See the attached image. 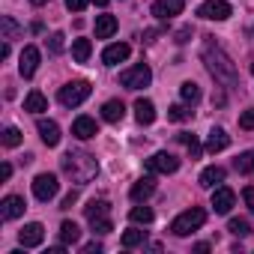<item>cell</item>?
<instances>
[{
	"label": "cell",
	"instance_id": "7a4b0ae2",
	"mask_svg": "<svg viewBox=\"0 0 254 254\" xmlns=\"http://www.w3.org/2000/svg\"><path fill=\"white\" fill-rule=\"evenodd\" d=\"M60 165H63V174H66L72 183H78V186L93 183L96 174H99V162H96L90 153H84V150H69V153L60 159Z\"/></svg>",
	"mask_w": 254,
	"mask_h": 254
},
{
	"label": "cell",
	"instance_id": "603a6c76",
	"mask_svg": "<svg viewBox=\"0 0 254 254\" xmlns=\"http://www.w3.org/2000/svg\"><path fill=\"white\" fill-rule=\"evenodd\" d=\"M117 33V18L114 15H99L96 18V39H111Z\"/></svg>",
	"mask_w": 254,
	"mask_h": 254
},
{
	"label": "cell",
	"instance_id": "5bb4252c",
	"mask_svg": "<svg viewBox=\"0 0 254 254\" xmlns=\"http://www.w3.org/2000/svg\"><path fill=\"white\" fill-rule=\"evenodd\" d=\"M18 242H21L24 248H36V245H42V242H45V227H42L39 221L24 224V230L18 233Z\"/></svg>",
	"mask_w": 254,
	"mask_h": 254
},
{
	"label": "cell",
	"instance_id": "d4e9b609",
	"mask_svg": "<svg viewBox=\"0 0 254 254\" xmlns=\"http://www.w3.org/2000/svg\"><path fill=\"white\" fill-rule=\"evenodd\" d=\"M78 239H81V227L75 221H63L60 224V242L63 245H75Z\"/></svg>",
	"mask_w": 254,
	"mask_h": 254
},
{
	"label": "cell",
	"instance_id": "7c38bea8",
	"mask_svg": "<svg viewBox=\"0 0 254 254\" xmlns=\"http://www.w3.org/2000/svg\"><path fill=\"white\" fill-rule=\"evenodd\" d=\"M24 209H27L24 197H18V194H6V197H3V203H0V218H3V221L21 218V215H24Z\"/></svg>",
	"mask_w": 254,
	"mask_h": 254
},
{
	"label": "cell",
	"instance_id": "4dcf8cb0",
	"mask_svg": "<svg viewBox=\"0 0 254 254\" xmlns=\"http://www.w3.org/2000/svg\"><path fill=\"white\" fill-rule=\"evenodd\" d=\"M144 236H147L144 230H135V227H132V230H126V233H123V245H126V248H135V245L144 242Z\"/></svg>",
	"mask_w": 254,
	"mask_h": 254
},
{
	"label": "cell",
	"instance_id": "30bf717a",
	"mask_svg": "<svg viewBox=\"0 0 254 254\" xmlns=\"http://www.w3.org/2000/svg\"><path fill=\"white\" fill-rule=\"evenodd\" d=\"M183 9H186V0H156L150 12H153L159 21H171V18H177Z\"/></svg>",
	"mask_w": 254,
	"mask_h": 254
},
{
	"label": "cell",
	"instance_id": "7bdbcfd3",
	"mask_svg": "<svg viewBox=\"0 0 254 254\" xmlns=\"http://www.w3.org/2000/svg\"><path fill=\"white\" fill-rule=\"evenodd\" d=\"M9 177H12V165L3 162V168H0V180H9Z\"/></svg>",
	"mask_w": 254,
	"mask_h": 254
},
{
	"label": "cell",
	"instance_id": "ab89813d",
	"mask_svg": "<svg viewBox=\"0 0 254 254\" xmlns=\"http://www.w3.org/2000/svg\"><path fill=\"white\" fill-rule=\"evenodd\" d=\"M81 251H84V254H102V242H87Z\"/></svg>",
	"mask_w": 254,
	"mask_h": 254
},
{
	"label": "cell",
	"instance_id": "b9f144b4",
	"mask_svg": "<svg viewBox=\"0 0 254 254\" xmlns=\"http://www.w3.org/2000/svg\"><path fill=\"white\" fill-rule=\"evenodd\" d=\"M75 200H78V191H69V194L63 197V209H69V206H72Z\"/></svg>",
	"mask_w": 254,
	"mask_h": 254
},
{
	"label": "cell",
	"instance_id": "8992f818",
	"mask_svg": "<svg viewBox=\"0 0 254 254\" xmlns=\"http://www.w3.org/2000/svg\"><path fill=\"white\" fill-rule=\"evenodd\" d=\"M90 90H93V87H90L87 81H69V84L60 87L57 99H60V105H66V108H78L81 102H87Z\"/></svg>",
	"mask_w": 254,
	"mask_h": 254
},
{
	"label": "cell",
	"instance_id": "2e32d148",
	"mask_svg": "<svg viewBox=\"0 0 254 254\" xmlns=\"http://www.w3.org/2000/svg\"><path fill=\"white\" fill-rule=\"evenodd\" d=\"M72 135H75L78 141H90V138L99 135V126H96L93 117H78V120L72 123Z\"/></svg>",
	"mask_w": 254,
	"mask_h": 254
},
{
	"label": "cell",
	"instance_id": "ba28073f",
	"mask_svg": "<svg viewBox=\"0 0 254 254\" xmlns=\"http://www.w3.org/2000/svg\"><path fill=\"white\" fill-rule=\"evenodd\" d=\"M57 191H60V183H57L54 174H39V177L33 180V197H36V200L48 203L51 197H57Z\"/></svg>",
	"mask_w": 254,
	"mask_h": 254
},
{
	"label": "cell",
	"instance_id": "9a60e30c",
	"mask_svg": "<svg viewBox=\"0 0 254 254\" xmlns=\"http://www.w3.org/2000/svg\"><path fill=\"white\" fill-rule=\"evenodd\" d=\"M129 54H132V48L126 45V42H114V45H108V48L102 51V63H105V66H120Z\"/></svg>",
	"mask_w": 254,
	"mask_h": 254
},
{
	"label": "cell",
	"instance_id": "83f0119b",
	"mask_svg": "<svg viewBox=\"0 0 254 254\" xmlns=\"http://www.w3.org/2000/svg\"><path fill=\"white\" fill-rule=\"evenodd\" d=\"M129 218L135 221V224H150L156 215H153V209L147 206V203H138V206H132V212H129Z\"/></svg>",
	"mask_w": 254,
	"mask_h": 254
},
{
	"label": "cell",
	"instance_id": "277c9868",
	"mask_svg": "<svg viewBox=\"0 0 254 254\" xmlns=\"http://www.w3.org/2000/svg\"><path fill=\"white\" fill-rule=\"evenodd\" d=\"M203 221H206V212H203L200 206H191V209L180 212V215L171 221V233H174V236H189V233L200 230Z\"/></svg>",
	"mask_w": 254,
	"mask_h": 254
},
{
	"label": "cell",
	"instance_id": "74e56055",
	"mask_svg": "<svg viewBox=\"0 0 254 254\" xmlns=\"http://www.w3.org/2000/svg\"><path fill=\"white\" fill-rule=\"evenodd\" d=\"M242 200H245V206L254 212V186H248V189H242Z\"/></svg>",
	"mask_w": 254,
	"mask_h": 254
},
{
	"label": "cell",
	"instance_id": "60d3db41",
	"mask_svg": "<svg viewBox=\"0 0 254 254\" xmlns=\"http://www.w3.org/2000/svg\"><path fill=\"white\" fill-rule=\"evenodd\" d=\"M189 36H191V27H183V30L177 33V42H180V45H186V42H189Z\"/></svg>",
	"mask_w": 254,
	"mask_h": 254
},
{
	"label": "cell",
	"instance_id": "7402d4cb",
	"mask_svg": "<svg viewBox=\"0 0 254 254\" xmlns=\"http://www.w3.org/2000/svg\"><path fill=\"white\" fill-rule=\"evenodd\" d=\"M123 117H126V105L120 99H111V102L102 105V120L105 123H120Z\"/></svg>",
	"mask_w": 254,
	"mask_h": 254
},
{
	"label": "cell",
	"instance_id": "e575fe53",
	"mask_svg": "<svg viewBox=\"0 0 254 254\" xmlns=\"http://www.w3.org/2000/svg\"><path fill=\"white\" fill-rule=\"evenodd\" d=\"M18 144H21V132L15 129V126L3 129V147H9V150H12V147H18Z\"/></svg>",
	"mask_w": 254,
	"mask_h": 254
},
{
	"label": "cell",
	"instance_id": "d6a6232c",
	"mask_svg": "<svg viewBox=\"0 0 254 254\" xmlns=\"http://www.w3.org/2000/svg\"><path fill=\"white\" fill-rule=\"evenodd\" d=\"M227 230H230L233 236H248V233H251V224H248L245 218H230Z\"/></svg>",
	"mask_w": 254,
	"mask_h": 254
},
{
	"label": "cell",
	"instance_id": "5b68a950",
	"mask_svg": "<svg viewBox=\"0 0 254 254\" xmlns=\"http://www.w3.org/2000/svg\"><path fill=\"white\" fill-rule=\"evenodd\" d=\"M150 81H153V72H150L147 63H138L132 69H123L120 72V84L126 90H144V87H150Z\"/></svg>",
	"mask_w": 254,
	"mask_h": 254
},
{
	"label": "cell",
	"instance_id": "1f68e13d",
	"mask_svg": "<svg viewBox=\"0 0 254 254\" xmlns=\"http://www.w3.org/2000/svg\"><path fill=\"white\" fill-rule=\"evenodd\" d=\"M177 138H180V141L189 147V156H191V159H197V156H200V144H197V138H194V135H189V132H180Z\"/></svg>",
	"mask_w": 254,
	"mask_h": 254
},
{
	"label": "cell",
	"instance_id": "44dd1931",
	"mask_svg": "<svg viewBox=\"0 0 254 254\" xmlns=\"http://www.w3.org/2000/svg\"><path fill=\"white\" fill-rule=\"evenodd\" d=\"M230 147V138H227V132L224 129H218V126H215V129L209 132V138H206V153H221V150H227Z\"/></svg>",
	"mask_w": 254,
	"mask_h": 254
},
{
	"label": "cell",
	"instance_id": "f546056e",
	"mask_svg": "<svg viewBox=\"0 0 254 254\" xmlns=\"http://www.w3.org/2000/svg\"><path fill=\"white\" fill-rule=\"evenodd\" d=\"M191 114H194V111H189L186 105H171V108H168V120H171V123H186V120H191Z\"/></svg>",
	"mask_w": 254,
	"mask_h": 254
},
{
	"label": "cell",
	"instance_id": "d590c367",
	"mask_svg": "<svg viewBox=\"0 0 254 254\" xmlns=\"http://www.w3.org/2000/svg\"><path fill=\"white\" fill-rule=\"evenodd\" d=\"M63 39H66L63 33H54V36L48 39V51H51V54H63V48H66V42H63Z\"/></svg>",
	"mask_w": 254,
	"mask_h": 254
},
{
	"label": "cell",
	"instance_id": "484cf974",
	"mask_svg": "<svg viewBox=\"0 0 254 254\" xmlns=\"http://www.w3.org/2000/svg\"><path fill=\"white\" fill-rule=\"evenodd\" d=\"M0 30H3V39H18V36L24 33V27H21L12 15H3V18H0Z\"/></svg>",
	"mask_w": 254,
	"mask_h": 254
},
{
	"label": "cell",
	"instance_id": "cb8c5ba5",
	"mask_svg": "<svg viewBox=\"0 0 254 254\" xmlns=\"http://www.w3.org/2000/svg\"><path fill=\"white\" fill-rule=\"evenodd\" d=\"M24 111H30V114H42V111H48V99H45L39 90H30L27 99H24Z\"/></svg>",
	"mask_w": 254,
	"mask_h": 254
},
{
	"label": "cell",
	"instance_id": "7dc6e473",
	"mask_svg": "<svg viewBox=\"0 0 254 254\" xmlns=\"http://www.w3.org/2000/svg\"><path fill=\"white\" fill-rule=\"evenodd\" d=\"M30 3H33V6H45V3H48V0H30Z\"/></svg>",
	"mask_w": 254,
	"mask_h": 254
},
{
	"label": "cell",
	"instance_id": "ac0fdd59",
	"mask_svg": "<svg viewBox=\"0 0 254 254\" xmlns=\"http://www.w3.org/2000/svg\"><path fill=\"white\" fill-rule=\"evenodd\" d=\"M153 191H156V180H153V177H141V180L132 186V191H129V194H132V200H135V203H144L147 197H153Z\"/></svg>",
	"mask_w": 254,
	"mask_h": 254
},
{
	"label": "cell",
	"instance_id": "8fae6325",
	"mask_svg": "<svg viewBox=\"0 0 254 254\" xmlns=\"http://www.w3.org/2000/svg\"><path fill=\"white\" fill-rule=\"evenodd\" d=\"M36 69H39V48H36V45H24L21 60H18V72H21V78H33Z\"/></svg>",
	"mask_w": 254,
	"mask_h": 254
},
{
	"label": "cell",
	"instance_id": "9c48e42d",
	"mask_svg": "<svg viewBox=\"0 0 254 254\" xmlns=\"http://www.w3.org/2000/svg\"><path fill=\"white\" fill-rule=\"evenodd\" d=\"M147 171L150 174H177L180 171V159L174 153H156L147 159Z\"/></svg>",
	"mask_w": 254,
	"mask_h": 254
},
{
	"label": "cell",
	"instance_id": "f1b7e54d",
	"mask_svg": "<svg viewBox=\"0 0 254 254\" xmlns=\"http://www.w3.org/2000/svg\"><path fill=\"white\" fill-rule=\"evenodd\" d=\"M180 96H183V102H189V105H194V102L200 99V87H197L194 81H186V84L180 87Z\"/></svg>",
	"mask_w": 254,
	"mask_h": 254
},
{
	"label": "cell",
	"instance_id": "ee69618b",
	"mask_svg": "<svg viewBox=\"0 0 254 254\" xmlns=\"http://www.w3.org/2000/svg\"><path fill=\"white\" fill-rule=\"evenodd\" d=\"M6 57H9V39L0 45V60H6Z\"/></svg>",
	"mask_w": 254,
	"mask_h": 254
},
{
	"label": "cell",
	"instance_id": "bcb514c9",
	"mask_svg": "<svg viewBox=\"0 0 254 254\" xmlns=\"http://www.w3.org/2000/svg\"><path fill=\"white\" fill-rule=\"evenodd\" d=\"M90 3H96V6H108L111 0H90Z\"/></svg>",
	"mask_w": 254,
	"mask_h": 254
},
{
	"label": "cell",
	"instance_id": "4fadbf2b",
	"mask_svg": "<svg viewBox=\"0 0 254 254\" xmlns=\"http://www.w3.org/2000/svg\"><path fill=\"white\" fill-rule=\"evenodd\" d=\"M233 203H236V194L227 186H215V191H212V209L218 215H227L233 209Z\"/></svg>",
	"mask_w": 254,
	"mask_h": 254
},
{
	"label": "cell",
	"instance_id": "3957f363",
	"mask_svg": "<svg viewBox=\"0 0 254 254\" xmlns=\"http://www.w3.org/2000/svg\"><path fill=\"white\" fill-rule=\"evenodd\" d=\"M84 215H87V221H90V230H93V233L105 236V233H111V230H114V221H111V203H108L105 197L90 200V203L84 206Z\"/></svg>",
	"mask_w": 254,
	"mask_h": 254
},
{
	"label": "cell",
	"instance_id": "6da1fadb",
	"mask_svg": "<svg viewBox=\"0 0 254 254\" xmlns=\"http://www.w3.org/2000/svg\"><path fill=\"white\" fill-rule=\"evenodd\" d=\"M200 57H203V63H206L209 75H212L218 84H224V87H236V84H239V72H236L233 60L221 51V45H215L212 39H209V42H203Z\"/></svg>",
	"mask_w": 254,
	"mask_h": 254
},
{
	"label": "cell",
	"instance_id": "4316f807",
	"mask_svg": "<svg viewBox=\"0 0 254 254\" xmlns=\"http://www.w3.org/2000/svg\"><path fill=\"white\" fill-rule=\"evenodd\" d=\"M90 54H93L90 39H75V42H72V57H75V63H87Z\"/></svg>",
	"mask_w": 254,
	"mask_h": 254
},
{
	"label": "cell",
	"instance_id": "ffe728a7",
	"mask_svg": "<svg viewBox=\"0 0 254 254\" xmlns=\"http://www.w3.org/2000/svg\"><path fill=\"white\" fill-rule=\"evenodd\" d=\"M224 177H227V171H224V168L209 165V168H203V171H200V180H197V183H200L203 189H215L218 183H224Z\"/></svg>",
	"mask_w": 254,
	"mask_h": 254
},
{
	"label": "cell",
	"instance_id": "d6986e66",
	"mask_svg": "<svg viewBox=\"0 0 254 254\" xmlns=\"http://www.w3.org/2000/svg\"><path fill=\"white\" fill-rule=\"evenodd\" d=\"M135 120H138L141 126H153V123H156V105H153L150 99H138V102H135Z\"/></svg>",
	"mask_w": 254,
	"mask_h": 254
},
{
	"label": "cell",
	"instance_id": "f35d334b",
	"mask_svg": "<svg viewBox=\"0 0 254 254\" xmlns=\"http://www.w3.org/2000/svg\"><path fill=\"white\" fill-rule=\"evenodd\" d=\"M63 3H66V9H72V12H81L90 0H63Z\"/></svg>",
	"mask_w": 254,
	"mask_h": 254
},
{
	"label": "cell",
	"instance_id": "836d02e7",
	"mask_svg": "<svg viewBox=\"0 0 254 254\" xmlns=\"http://www.w3.org/2000/svg\"><path fill=\"white\" fill-rule=\"evenodd\" d=\"M233 168H236L239 174H251V171H254V153H242V156L233 162Z\"/></svg>",
	"mask_w": 254,
	"mask_h": 254
},
{
	"label": "cell",
	"instance_id": "e0dca14e",
	"mask_svg": "<svg viewBox=\"0 0 254 254\" xmlns=\"http://www.w3.org/2000/svg\"><path fill=\"white\" fill-rule=\"evenodd\" d=\"M36 132H39V138H42L45 147H57L60 144V126L54 120H39L36 123Z\"/></svg>",
	"mask_w": 254,
	"mask_h": 254
},
{
	"label": "cell",
	"instance_id": "8d00e7d4",
	"mask_svg": "<svg viewBox=\"0 0 254 254\" xmlns=\"http://www.w3.org/2000/svg\"><path fill=\"white\" fill-rule=\"evenodd\" d=\"M239 129H245V132H251V129H254V108H248V111L239 117Z\"/></svg>",
	"mask_w": 254,
	"mask_h": 254
},
{
	"label": "cell",
	"instance_id": "f6af8a7d",
	"mask_svg": "<svg viewBox=\"0 0 254 254\" xmlns=\"http://www.w3.org/2000/svg\"><path fill=\"white\" fill-rule=\"evenodd\" d=\"M194 251H197V254H206V251H209V245H206V242H197V245H194Z\"/></svg>",
	"mask_w": 254,
	"mask_h": 254
},
{
	"label": "cell",
	"instance_id": "52a82bcc",
	"mask_svg": "<svg viewBox=\"0 0 254 254\" xmlns=\"http://www.w3.org/2000/svg\"><path fill=\"white\" fill-rule=\"evenodd\" d=\"M197 15L206 18V21H227L233 15V9H230L227 0H203L197 6Z\"/></svg>",
	"mask_w": 254,
	"mask_h": 254
}]
</instances>
